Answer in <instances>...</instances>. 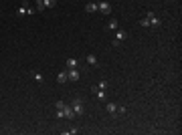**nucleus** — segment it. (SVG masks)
I'll return each instance as SVG.
<instances>
[{
  "mask_svg": "<svg viewBox=\"0 0 182 135\" xmlns=\"http://www.w3.org/2000/svg\"><path fill=\"white\" fill-rule=\"evenodd\" d=\"M43 4H45V8H55L57 6V0H43Z\"/></svg>",
  "mask_w": 182,
  "mask_h": 135,
  "instance_id": "16",
  "label": "nucleus"
},
{
  "mask_svg": "<svg viewBox=\"0 0 182 135\" xmlns=\"http://www.w3.org/2000/svg\"><path fill=\"white\" fill-rule=\"evenodd\" d=\"M97 10H99L101 14L109 16V14H111V4H109L107 0H101V2H97Z\"/></svg>",
  "mask_w": 182,
  "mask_h": 135,
  "instance_id": "2",
  "label": "nucleus"
},
{
  "mask_svg": "<svg viewBox=\"0 0 182 135\" xmlns=\"http://www.w3.org/2000/svg\"><path fill=\"white\" fill-rule=\"evenodd\" d=\"M85 61H87V65H89V67H95V65H97V57H95L93 53H89Z\"/></svg>",
  "mask_w": 182,
  "mask_h": 135,
  "instance_id": "10",
  "label": "nucleus"
},
{
  "mask_svg": "<svg viewBox=\"0 0 182 135\" xmlns=\"http://www.w3.org/2000/svg\"><path fill=\"white\" fill-rule=\"evenodd\" d=\"M63 111H65V119H73V117H75V111L71 109V105H65Z\"/></svg>",
  "mask_w": 182,
  "mask_h": 135,
  "instance_id": "7",
  "label": "nucleus"
},
{
  "mask_svg": "<svg viewBox=\"0 0 182 135\" xmlns=\"http://www.w3.org/2000/svg\"><path fill=\"white\" fill-rule=\"evenodd\" d=\"M95 97H97V101H105L107 99V95H105V91H101V89H93Z\"/></svg>",
  "mask_w": 182,
  "mask_h": 135,
  "instance_id": "8",
  "label": "nucleus"
},
{
  "mask_svg": "<svg viewBox=\"0 0 182 135\" xmlns=\"http://www.w3.org/2000/svg\"><path fill=\"white\" fill-rule=\"evenodd\" d=\"M93 89H101V91H105V89H107V81H99Z\"/></svg>",
  "mask_w": 182,
  "mask_h": 135,
  "instance_id": "17",
  "label": "nucleus"
},
{
  "mask_svg": "<svg viewBox=\"0 0 182 135\" xmlns=\"http://www.w3.org/2000/svg\"><path fill=\"white\" fill-rule=\"evenodd\" d=\"M126 38H128V32L121 30V28H117V30H115V36H113V47H120Z\"/></svg>",
  "mask_w": 182,
  "mask_h": 135,
  "instance_id": "1",
  "label": "nucleus"
},
{
  "mask_svg": "<svg viewBox=\"0 0 182 135\" xmlns=\"http://www.w3.org/2000/svg\"><path fill=\"white\" fill-rule=\"evenodd\" d=\"M85 12H97V4L95 2H87L85 4Z\"/></svg>",
  "mask_w": 182,
  "mask_h": 135,
  "instance_id": "11",
  "label": "nucleus"
},
{
  "mask_svg": "<svg viewBox=\"0 0 182 135\" xmlns=\"http://www.w3.org/2000/svg\"><path fill=\"white\" fill-rule=\"evenodd\" d=\"M34 4H37V6H34V10H37V12H43V10H45V4H43V0H33Z\"/></svg>",
  "mask_w": 182,
  "mask_h": 135,
  "instance_id": "15",
  "label": "nucleus"
},
{
  "mask_svg": "<svg viewBox=\"0 0 182 135\" xmlns=\"http://www.w3.org/2000/svg\"><path fill=\"white\" fill-rule=\"evenodd\" d=\"M77 65H79V61H77V59H73V57L65 61V69H77Z\"/></svg>",
  "mask_w": 182,
  "mask_h": 135,
  "instance_id": "6",
  "label": "nucleus"
},
{
  "mask_svg": "<svg viewBox=\"0 0 182 135\" xmlns=\"http://www.w3.org/2000/svg\"><path fill=\"white\" fill-rule=\"evenodd\" d=\"M33 79L37 83H45V77H43V73H39V71H33Z\"/></svg>",
  "mask_w": 182,
  "mask_h": 135,
  "instance_id": "12",
  "label": "nucleus"
},
{
  "mask_svg": "<svg viewBox=\"0 0 182 135\" xmlns=\"http://www.w3.org/2000/svg\"><path fill=\"white\" fill-rule=\"evenodd\" d=\"M69 81V77H67V71H61L59 75H57V83H61V85H63V83H67Z\"/></svg>",
  "mask_w": 182,
  "mask_h": 135,
  "instance_id": "9",
  "label": "nucleus"
},
{
  "mask_svg": "<svg viewBox=\"0 0 182 135\" xmlns=\"http://www.w3.org/2000/svg\"><path fill=\"white\" fill-rule=\"evenodd\" d=\"M67 77L69 81H79V71L77 69H67Z\"/></svg>",
  "mask_w": 182,
  "mask_h": 135,
  "instance_id": "5",
  "label": "nucleus"
},
{
  "mask_svg": "<svg viewBox=\"0 0 182 135\" xmlns=\"http://www.w3.org/2000/svg\"><path fill=\"white\" fill-rule=\"evenodd\" d=\"M105 109H107V113H111V115L117 113V105H115V103H107V107Z\"/></svg>",
  "mask_w": 182,
  "mask_h": 135,
  "instance_id": "14",
  "label": "nucleus"
},
{
  "mask_svg": "<svg viewBox=\"0 0 182 135\" xmlns=\"http://www.w3.org/2000/svg\"><path fill=\"white\" fill-rule=\"evenodd\" d=\"M65 105H67V103H65V101H57V103H55V109H63V107H65Z\"/></svg>",
  "mask_w": 182,
  "mask_h": 135,
  "instance_id": "21",
  "label": "nucleus"
},
{
  "mask_svg": "<svg viewBox=\"0 0 182 135\" xmlns=\"http://www.w3.org/2000/svg\"><path fill=\"white\" fill-rule=\"evenodd\" d=\"M27 8H28L27 4H22V6L18 8V16H24V14H27Z\"/></svg>",
  "mask_w": 182,
  "mask_h": 135,
  "instance_id": "19",
  "label": "nucleus"
},
{
  "mask_svg": "<svg viewBox=\"0 0 182 135\" xmlns=\"http://www.w3.org/2000/svg\"><path fill=\"white\" fill-rule=\"evenodd\" d=\"M107 28L109 30H117V28H120V22L115 20V18H111V20L107 22Z\"/></svg>",
  "mask_w": 182,
  "mask_h": 135,
  "instance_id": "13",
  "label": "nucleus"
},
{
  "mask_svg": "<svg viewBox=\"0 0 182 135\" xmlns=\"http://www.w3.org/2000/svg\"><path fill=\"white\" fill-rule=\"evenodd\" d=\"M140 26H146V28L150 26V18H148V16H144V18L140 20Z\"/></svg>",
  "mask_w": 182,
  "mask_h": 135,
  "instance_id": "18",
  "label": "nucleus"
},
{
  "mask_svg": "<svg viewBox=\"0 0 182 135\" xmlns=\"http://www.w3.org/2000/svg\"><path fill=\"white\" fill-rule=\"evenodd\" d=\"M117 113H126V107L123 105H117Z\"/></svg>",
  "mask_w": 182,
  "mask_h": 135,
  "instance_id": "22",
  "label": "nucleus"
},
{
  "mask_svg": "<svg viewBox=\"0 0 182 135\" xmlns=\"http://www.w3.org/2000/svg\"><path fill=\"white\" fill-rule=\"evenodd\" d=\"M146 16L150 18V26H158V24H160V18H158L152 10H150V12H146Z\"/></svg>",
  "mask_w": 182,
  "mask_h": 135,
  "instance_id": "4",
  "label": "nucleus"
},
{
  "mask_svg": "<svg viewBox=\"0 0 182 135\" xmlns=\"http://www.w3.org/2000/svg\"><path fill=\"white\" fill-rule=\"evenodd\" d=\"M71 109L75 111V115H83V109H85V107H83V101H81L79 97H75V99H73V103H71Z\"/></svg>",
  "mask_w": 182,
  "mask_h": 135,
  "instance_id": "3",
  "label": "nucleus"
},
{
  "mask_svg": "<svg viewBox=\"0 0 182 135\" xmlns=\"http://www.w3.org/2000/svg\"><path fill=\"white\" fill-rule=\"evenodd\" d=\"M57 119H63V117H65V111H63V109H57Z\"/></svg>",
  "mask_w": 182,
  "mask_h": 135,
  "instance_id": "20",
  "label": "nucleus"
}]
</instances>
